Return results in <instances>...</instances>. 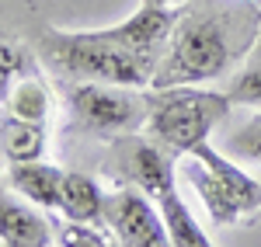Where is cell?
<instances>
[{"mask_svg":"<svg viewBox=\"0 0 261 247\" xmlns=\"http://www.w3.org/2000/svg\"><path fill=\"white\" fill-rule=\"evenodd\" d=\"M39 52L56 73L70 80H98L122 87H150L153 63L140 60L125 45L98 32H45L39 35Z\"/></svg>","mask_w":261,"mask_h":247,"instance_id":"obj_3","label":"cell"},{"mask_svg":"<svg viewBox=\"0 0 261 247\" xmlns=\"http://www.w3.org/2000/svg\"><path fill=\"white\" fill-rule=\"evenodd\" d=\"M143 4H150V7H188L195 0H143Z\"/></svg>","mask_w":261,"mask_h":247,"instance_id":"obj_17","label":"cell"},{"mask_svg":"<svg viewBox=\"0 0 261 247\" xmlns=\"http://www.w3.org/2000/svg\"><path fill=\"white\" fill-rule=\"evenodd\" d=\"M105 227L125 247H164L171 244V230L164 223L157 202L136 185H122L105 195Z\"/></svg>","mask_w":261,"mask_h":247,"instance_id":"obj_7","label":"cell"},{"mask_svg":"<svg viewBox=\"0 0 261 247\" xmlns=\"http://www.w3.org/2000/svg\"><path fill=\"white\" fill-rule=\"evenodd\" d=\"M0 77H4V91L11 87V77H28V73H35L32 70V60L24 56V49L21 45H14L11 39H4V45H0Z\"/></svg>","mask_w":261,"mask_h":247,"instance_id":"obj_16","label":"cell"},{"mask_svg":"<svg viewBox=\"0 0 261 247\" xmlns=\"http://www.w3.org/2000/svg\"><path fill=\"white\" fill-rule=\"evenodd\" d=\"M230 94L220 91H195V84L185 87H164L150 91V115H146V136H153L171 153L188 157L192 146L209 140V132L230 115Z\"/></svg>","mask_w":261,"mask_h":247,"instance_id":"obj_4","label":"cell"},{"mask_svg":"<svg viewBox=\"0 0 261 247\" xmlns=\"http://www.w3.org/2000/svg\"><path fill=\"white\" fill-rule=\"evenodd\" d=\"M53 240L49 237V223L42 219L24 202H14L11 195H4L0 202V244L4 247H45Z\"/></svg>","mask_w":261,"mask_h":247,"instance_id":"obj_10","label":"cell"},{"mask_svg":"<svg viewBox=\"0 0 261 247\" xmlns=\"http://www.w3.org/2000/svg\"><path fill=\"white\" fill-rule=\"evenodd\" d=\"M66 101L73 108L77 122L98 136H129L150 115V91L146 87H122V84L77 80L70 87Z\"/></svg>","mask_w":261,"mask_h":247,"instance_id":"obj_6","label":"cell"},{"mask_svg":"<svg viewBox=\"0 0 261 247\" xmlns=\"http://www.w3.org/2000/svg\"><path fill=\"white\" fill-rule=\"evenodd\" d=\"M247 63H261V32H258V42H254V49H251Z\"/></svg>","mask_w":261,"mask_h":247,"instance_id":"obj_18","label":"cell"},{"mask_svg":"<svg viewBox=\"0 0 261 247\" xmlns=\"http://www.w3.org/2000/svg\"><path fill=\"white\" fill-rule=\"evenodd\" d=\"M0 146H4L7 164H18V160H42V153H45V125L28 122V119H18V115H11V112H4V122H0Z\"/></svg>","mask_w":261,"mask_h":247,"instance_id":"obj_12","label":"cell"},{"mask_svg":"<svg viewBox=\"0 0 261 247\" xmlns=\"http://www.w3.org/2000/svg\"><path fill=\"white\" fill-rule=\"evenodd\" d=\"M4 112L45 125V119H49V87L42 84L39 73H28V77L14 80V87L4 91Z\"/></svg>","mask_w":261,"mask_h":247,"instance_id":"obj_13","label":"cell"},{"mask_svg":"<svg viewBox=\"0 0 261 247\" xmlns=\"http://www.w3.org/2000/svg\"><path fill=\"white\" fill-rule=\"evenodd\" d=\"M226 146H230L233 157L251 160V164H261V112H258V115H251V119H247V122L226 140Z\"/></svg>","mask_w":261,"mask_h":247,"instance_id":"obj_14","label":"cell"},{"mask_svg":"<svg viewBox=\"0 0 261 247\" xmlns=\"http://www.w3.org/2000/svg\"><path fill=\"white\" fill-rule=\"evenodd\" d=\"M261 32V7L247 0H195L181 7V18L171 32L161 63L146 91L205 84L223 77L237 56H251Z\"/></svg>","mask_w":261,"mask_h":247,"instance_id":"obj_1","label":"cell"},{"mask_svg":"<svg viewBox=\"0 0 261 247\" xmlns=\"http://www.w3.org/2000/svg\"><path fill=\"white\" fill-rule=\"evenodd\" d=\"M226 94H230L233 104L261 108V63H247V70L237 73V80L226 87Z\"/></svg>","mask_w":261,"mask_h":247,"instance_id":"obj_15","label":"cell"},{"mask_svg":"<svg viewBox=\"0 0 261 247\" xmlns=\"http://www.w3.org/2000/svg\"><path fill=\"white\" fill-rule=\"evenodd\" d=\"M63 181H66V174L45 160H18L7 167V188H14L18 195H24L28 202L42 209L63 206Z\"/></svg>","mask_w":261,"mask_h":247,"instance_id":"obj_9","label":"cell"},{"mask_svg":"<svg viewBox=\"0 0 261 247\" xmlns=\"http://www.w3.org/2000/svg\"><path fill=\"white\" fill-rule=\"evenodd\" d=\"M60 212L73 223H87V227H98L105 223V191L91 174L81 171H70L66 181H63V206Z\"/></svg>","mask_w":261,"mask_h":247,"instance_id":"obj_11","label":"cell"},{"mask_svg":"<svg viewBox=\"0 0 261 247\" xmlns=\"http://www.w3.org/2000/svg\"><path fill=\"white\" fill-rule=\"evenodd\" d=\"M174 160H178V153L161 146L153 136L129 132V136H115L112 153L105 160V171H112L125 185H136L157 202V209L164 212V223L171 230V244L174 247H205L209 237L202 233L195 216L188 212V206L178 195Z\"/></svg>","mask_w":261,"mask_h":247,"instance_id":"obj_2","label":"cell"},{"mask_svg":"<svg viewBox=\"0 0 261 247\" xmlns=\"http://www.w3.org/2000/svg\"><path fill=\"white\" fill-rule=\"evenodd\" d=\"M181 174L199 191L202 206L216 227L241 223L244 216L261 209V185L209 143H199L188 150V160L181 164Z\"/></svg>","mask_w":261,"mask_h":247,"instance_id":"obj_5","label":"cell"},{"mask_svg":"<svg viewBox=\"0 0 261 247\" xmlns=\"http://www.w3.org/2000/svg\"><path fill=\"white\" fill-rule=\"evenodd\" d=\"M178 18H181V7H150V4H143L140 11L129 14L125 21L112 24V28H101V35H108L112 42L136 52L140 60L157 66L167 42H171V32H174Z\"/></svg>","mask_w":261,"mask_h":247,"instance_id":"obj_8","label":"cell"}]
</instances>
